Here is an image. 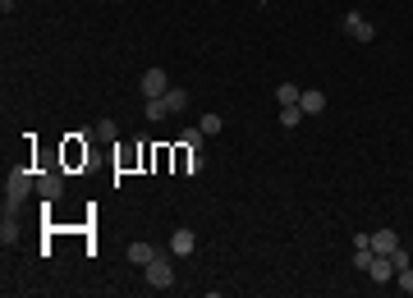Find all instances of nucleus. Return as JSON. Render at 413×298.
Instances as JSON below:
<instances>
[{
	"mask_svg": "<svg viewBox=\"0 0 413 298\" xmlns=\"http://www.w3.org/2000/svg\"><path fill=\"white\" fill-rule=\"evenodd\" d=\"M345 37L363 46V42H372V37H377V28H372L363 14H345Z\"/></svg>",
	"mask_w": 413,
	"mask_h": 298,
	"instance_id": "5",
	"label": "nucleus"
},
{
	"mask_svg": "<svg viewBox=\"0 0 413 298\" xmlns=\"http://www.w3.org/2000/svg\"><path fill=\"white\" fill-rule=\"evenodd\" d=\"M32 188V179L18 170V175H10V184H5V216H14V207L23 202V193Z\"/></svg>",
	"mask_w": 413,
	"mask_h": 298,
	"instance_id": "3",
	"label": "nucleus"
},
{
	"mask_svg": "<svg viewBox=\"0 0 413 298\" xmlns=\"http://www.w3.org/2000/svg\"><path fill=\"white\" fill-rule=\"evenodd\" d=\"M299 119H303V110H299V105H280V124H285V129H294Z\"/></svg>",
	"mask_w": 413,
	"mask_h": 298,
	"instance_id": "14",
	"label": "nucleus"
},
{
	"mask_svg": "<svg viewBox=\"0 0 413 298\" xmlns=\"http://www.w3.org/2000/svg\"><path fill=\"white\" fill-rule=\"evenodd\" d=\"M198 129H202L207 138H216L221 129H225V119H221V115H202V119H198Z\"/></svg>",
	"mask_w": 413,
	"mask_h": 298,
	"instance_id": "12",
	"label": "nucleus"
},
{
	"mask_svg": "<svg viewBox=\"0 0 413 298\" xmlns=\"http://www.w3.org/2000/svg\"><path fill=\"white\" fill-rule=\"evenodd\" d=\"M124 257H129L134 266H147V262L156 257V248H152V243H142V238H138V243H129V253H124Z\"/></svg>",
	"mask_w": 413,
	"mask_h": 298,
	"instance_id": "10",
	"label": "nucleus"
},
{
	"mask_svg": "<svg viewBox=\"0 0 413 298\" xmlns=\"http://www.w3.org/2000/svg\"><path fill=\"white\" fill-rule=\"evenodd\" d=\"M42 193H46V197H60L64 184H60V179H42Z\"/></svg>",
	"mask_w": 413,
	"mask_h": 298,
	"instance_id": "18",
	"label": "nucleus"
},
{
	"mask_svg": "<svg viewBox=\"0 0 413 298\" xmlns=\"http://www.w3.org/2000/svg\"><path fill=\"white\" fill-rule=\"evenodd\" d=\"M202 142H207V134H202V129H188V134H184V147H193V151H198Z\"/></svg>",
	"mask_w": 413,
	"mask_h": 298,
	"instance_id": "17",
	"label": "nucleus"
},
{
	"mask_svg": "<svg viewBox=\"0 0 413 298\" xmlns=\"http://www.w3.org/2000/svg\"><path fill=\"white\" fill-rule=\"evenodd\" d=\"M395 248H399L395 229H377V234H372V253H395Z\"/></svg>",
	"mask_w": 413,
	"mask_h": 298,
	"instance_id": "9",
	"label": "nucleus"
},
{
	"mask_svg": "<svg viewBox=\"0 0 413 298\" xmlns=\"http://www.w3.org/2000/svg\"><path fill=\"white\" fill-rule=\"evenodd\" d=\"M202 165H207V161H202V151H193V156L184 161V170H188V175H202Z\"/></svg>",
	"mask_w": 413,
	"mask_h": 298,
	"instance_id": "19",
	"label": "nucleus"
},
{
	"mask_svg": "<svg viewBox=\"0 0 413 298\" xmlns=\"http://www.w3.org/2000/svg\"><path fill=\"white\" fill-rule=\"evenodd\" d=\"M349 262H353L358 271H367V266H372V248H353V257H349Z\"/></svg>",
	"mask_w": 413,
	"mask_h": 298,
	"instance_id": "15",
	"label": "nucleus"
},
{
	"mask_svg": "<svg viewBox=\"0 0 413 298\" xmlns=\"http://www.w3.org/2000/svg\"><path fill=\"white\" fill-rule=\"evenodd\" d=\"M299 110H303V115H321V110H326V92H321V88H308L303 101H299Z\"/></svg>",
	"mask_w": 413,
	"mask_h": 298,
	"instance_id": "8",
	"label": "nucleus"
},
{
	"mask_svg": "<svg viewBox=\"0 0 413 298\" xmlns=\"http://www.w3.org/2000/svg\"><path fill=\"white\" fill-rule=\"evenodd\" d=\"M184 105H188V92L170 88L166 97H152V101H147V119H170V115H179Z\"/></svg>",
	"mask_w": 413,
	"mask_h": 298,
	"instance_id": "1",
	"label": "nucleus"
},
{
	"mask_svg": "<svg viewBox=\"0 0 413 298\" xmlns=\"http://www.w3.org/2000/svg\"><path fill=\"white\" fill-rule=\"evenodd\" d=\"M142 275H147V284H152V289H170V284H175V266H170L161 253H156L152 262L142 266Z\"/></svg>",
	"mask_w": 413,
	"mask_h": 298,
	"instance_id": "2",
	"label": "nucleus"
},
{
	"mask_svg": "<svg viewBox=\"0 0 413 298\" xmlns=\"http://www.w3.org/2000/svg\"><path fill=\"white\" fill-rule=\"evenodd\" d=\"M386 257H390V266H395V271L413 266V253H409V248H395V253H386Z\"/></svg>",
	"mask_w": 413,
	"mask_h": 298,
	"instance_id": "13",
	"label": "nucleus"
},
{
	"mask_svg": "<svg viewBox=\"0 0 413 298\" xmlns=\"http://www.w3.org/2000/svg\"><path fill=\"white\" fill-rule=\"evenodd\" d=\"M138 88H142V97H147V101H152V97H166V92H170L166 69H147V74L138 78Z\"/></svg>",
	"mask_w": 413,
	"mask_h": 298,
	"instance_id": "4",
	"label": "nucleus"
},
{
	"mask_svg": "<svg viewBox=\"0 0 413 298\" xmlns=\"http://www.w3.org/2000/svg\"><path fill=\"white\" fill-rule=\"evenodd\" d=\"M193 243H198V238H193V229H188V225H179V229L170 234V253H175V257H188V253H193Z\"/></svg>",
	"mask_w": 413,
	"mask_h": 298,
	"instance_id": "7",
	"label": "nucleus"
},
{
	"mask_svg": "<svg viewBox=\"0 0 413 298\" xmlns=\"http://www.w3.org/2000/svg\"><path fill=\"white\" fill-rule=\"evenodd\" d=\"M275 101L280 105H299L303 101V88H299V83H280V88H275Z\"/></svg>",
	"mask_w": 413,
	"mask_h": 298,
	"instance_id": "11",
	"label": "nucleus"
},
{
	"mask_svg": "<svg viewBox=\"0 0 413 298\" xmlns=\"http://www.w3.org/2000/svg\"><path fill=\"white\" fill-rule=\"evenodd\" d=\"M367 275H372L377 284H390V280H395V266H390V257H386V253H372V266H367Z\"/></svg>",
	"mask_w": 413,
	"mask_h": 298,
	"instance_id": "6",
	"label": "nucleus"
},
{
	"mask_svg": "<svg viewBox=\"0 0 413 298\" xmlns=\"http://www.w3.org/2000/svg\"><path fill=\"white\" fill-rule=\"evenodd\" d=\"M395 284H399V289H404V294H413V266L395 271Z\"/></svg>",
	"mask_w": 413,
	"mask_h": 298,
	"instance_id": "16",
	"label": "nucleus"
}]
</instances>
